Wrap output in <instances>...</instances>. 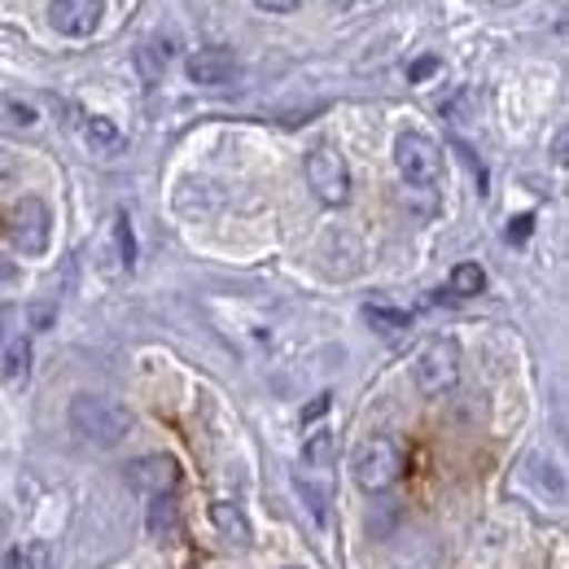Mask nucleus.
Segmentation results:
<instances>
[{"instance_id":"nucleus-12","label":"nucleus","mask_w":569,"mask_h":569,"mask_svg":"<svg viewBox=\"0 0 569 569\" xmlns=\"http://www.w3.org/2000/svg\"><path fill=\"white\" fill-rule=\"evenodd\" d=\"M363 316H368V325H372L377 333H386V338H399V333L412 329V316H408V311H395V307H381V302L368 307Z\"/></svg>"},{"instance_id":"nucleus-6","label":"nucleus","mask_w":569,"mask_h":569,"mask_svg":"<svg viewBox=\"0 0 569 569\" xmlns=\"http://www.w3.org/2000/svg\"><path fill=\"white\" fill-rule=\"evenodd\" d=\"M9 237L22 254H40L49 246V207L40 198H22L9 211Z\"/></svg>"},{"instance_id":"nucleus-2","label":"nucleus","mask_w":569,"mask_h":569,"mask_svg":"<svg viewBox=\"0 0 569 569\" xmlns=\"http://www.w3.org/2000/svg\"><path fill=\"white\" fill-rule=\"evenodd\" d=\"M351 469H356V482L363 491L381 496V491H390L403 478V447L390 433H372V438L359 442Z\"/></svg>"},{"instance_id":"nucleus-13","label":"nucleus","mask_w":569,"mask_h":569,"mask_svg":"<svg viewBox=\"0 0 569 569\" xmlns=\"http://www.w3.org/2000/svg\"><path fill=\"white\" fill-rule=\"evenodd\" d=\"M137 67H141V74L149 83L162 79V71L171 67V44H141L137 49Z\"/></svg>"},{"instance_id":"nucleus-4","label":"nucleus","mask_w":569,"mask_h":569,"mask_svg":"<svg viewBox=\"0 0 569 569\" xmlns=\"http://www.w3.org/2000/svg\"><path fill=\"white\" fill-rule=\"evenodd\" d=\"M412 377H417V390H421L426 399L447 395V390L460 381V347H456L451 338H433L426 351L417 356Z\"/></svg>"},{"instance_id":"nucleus-20","label":"nucleus","mask_w":569,"mask_h":569,"mask_svg":"<svg viewBox=\"0 0 569 569\" xmlns=\"http://www.w3.org/2000/svg\"><path fill=\"white\" fill-rule=\"evenodd\" d=\"M325 412H329V395H320V399H316V403L302 412V421H316V417H325Z\"/></svg>"},{"instance_id":"nucleus-22","label":"nucleus","mask_w":569,"mask_h":569,"mask_svg":"<svg viewBox=\"0 0 569 569\" xmlns=\"http://www.w3.org/2000/svg\"><path fill=\"white\" fill-rule=\"evenodd\" d=\"M0 569H27V557H22V548L4 552V561H0Z\"/></svg>"},{"instance_id":"nucleus-16","label":"nucleus","mask_w":569,"mask_h":569,"mask_svg":"<svg viewBox=\"0 0 569 569\" xmlns=\"http://www.w3.org/2000/svg\"><path fill=\"white\" fill-rule=\"evenodd\" d=\"M83 137H88V144H97V149H119V144H123L119 128H114L110 119H88V123H83Z\"/></svg>"},{"instance_id":"nucleus-15","label":"nucleus","mask_w":569,"mask_h":569,"mask_svg":"<svg viewBox=\"0 0 569 569\" xmlns=\"http://www.w3.org/2000/svg\"><path fill=\"white\" fill-rule=\"evenodd\" d=\"M114 246H119V268H132L137 263V237H132L128 214H114Z\"/></svg>"},{"instance_id":"nucleus-1","label":"nucleus","mask_w":569,"mask_h":569,"mask_svg":"<svg viewBox=\"0 0 569 569\" xmlns=\"http://www.w3.org/2000/svg\"><path fill=\"white\" fill-rule=\"evenodd\" d=\"M71 429L97 447H119L132 433V412L110 395H74Z\"/></svg>"},{"instance_id":"nucleus-9","label":"nucleus","mask_w":569,"mask_h":569,"mask_svg":"<svg viewBox=\"0 0 569 569\" xmlns=\"http://www.w3.org/2000/svg\"><path fill=\"white\" fill-rule=\"evenodd\" d=\"M232 74H237L232 49H198L189 58V79L202 88H223V83H232Z\"/></svg>"},{"instance_id":"nucleus-10","label":"nucleus","mask_w":569,"mask_h":569,"mask_svg":"<svg viewBox=\"0 0 569 569\" xmlns=\"http://www.w3.org/2000/svg\"><path fill=\"white\" fill-rule=\"evenodd\" d=\"M211 517H214V530H219L228 543H237V548H250V543H254V535H250V526H246V512H241L237 503H214Z\"/></svg>"},{"instance_id":"nucleus-3","label":"nucleus","mask_w":569,"mask_h":569,"mask_svg":"<svg viewBox=\"0 0 569 569\" xmlns=\"http://www.w3.org/2000/svg\"><path fill=\"white\" fill-rule=\"evenodd\" d=\"M395 167H399V176L412 184V189H438L442 184V153H438V144L421 137V132H403L399 141H395Z\"/></svg>"},{"instance_id":"nucleus-18","label":"nucleus","mask_w":569,"mask_h":569,"mask_svg":"<svg viewBox=\"0 0 569 569\" xmlns=\"http://www.w3.org/2000/svg\"><path fill=\"white\" fill-rule=\"evenodd\" d=\"M530 228H535V219H530V214H517V219L508 223V241H526Z\"/></svg>"},{"instance_id":"nucleus-19","label":"nucleus","mask_w":569,"mask_h":569,"mask_svg":"<svg viewBox=\"0 0 569 569\" xmlns=\"http://www.w3.org/2000/svg\"><path fill=\"white\" fill-rule=\"evenodd\" d=\"M259 9H268V13H293L298 9V0H254Z\"/></svg>"},{"instance_id":"nucleus-11","label":"nucleus","mask_w":569,"mask_h":569,"mask_svg":"<svg viewBox=\"0 0 569 569\" xmlns=\"http://www.w3.org/2000/svg\"><path fill=\"white\" fill-rule=\"evenodd\" d=\"M0 372H4V386H9V390H22V386H27V377H31V342H27V338H13V342L4 347Z\"/></svg>"},{"instance_id":"nucleus-21","label":"nucleus","mask_w":569,"mask_h":569,"mask_svg":"<svg viewBox=\"0 0 569 569\" xmlns=\"http://www.w3.org/2000/svg\"><path fill=\"white\" fill-rule=\"evenodd\" d=\"M433 71H438V62H433V58H421V62L408 71V79H426V74H433Z\"/></svg>"},{"instance_id":"nucleus-14","label":"nucleus","mask_w":569,"mask_h":569,"mask_svg":"<svg viewBox=\"0 0 569 569\" xmlns=\"http://www.w3.org/2000/svg\"><path fill=\"white\" fill-rule=\"evenodd\" d=\"M482 289H487V272L478 263H456V272H451V293L456 298H473Z\"/></svg>"},{"instance_id":"nucleus-8","label":"nucleus","mask_w":569,"mask_h":569,"mask_svg":"<svg viewBox=\"0 0 569 569\" xmlns=\"http://www.w3.org/2000/svg\"><path fill=\"white\" fill-rule=\"evenodd\" d=\"M49 22L58 36H71V40H83L97 31L101 22V0H53L49 4Z\"/></svg>"},{"instance_id":"nucleus-7","label":"nucleus","mask_w":569,"mask_h":569,"mask_svg":"<svg viewBox=\"0 0 569 569\" xmlns=\"http://www.w3.org/2000/svg\"><path fill=\"white\" fill-rule=\"evenodd\" d=\"M128 482L149 499H171L180 487V465L171 456H141L128 465Z\"/></svg>"},{"instance_id":"nucleus-17","label":"nucleus","mask_w":569,"mask_h":569,"mask_svg":"<svg viewBox=\"0 0 569 569\" xmlns=\"http://www.w3.org/2000/svg\"><path fill=\"white\" fill-rule=\"evenodd\" d=\"M149 530L162 535V530H176V503L171 499H153V517H149Z\"/></svg>"},{"instance_id":"nucleus-23","label":"nucleus","mask_w":569,"mask_h":569,"mask_svg":"<svg viewBox=\"0 0 569 569\" xmlns=\"http://www.w3.org/2000/svg\"><path fill=\"white\" fill-rule=\"evenodd\" d=\"M13 281H18V272H13L9 263H0V289H9Z\"/></svg>"},{"instance_id":"nucleus-5","label":"nucleus","mask_w":569,"mask_h":569,"mask_svg":"<svg viewBox=\"0 0 569 569\" xmlns=\"http://www.w3.org/2000/svg\"><path fill=\"white\" fill-rule=\"evenodd\" d=\"M307 184L325 207H342L351 198V167L338 149H316L307 158Z\"/></svg>"}]
</instances>
